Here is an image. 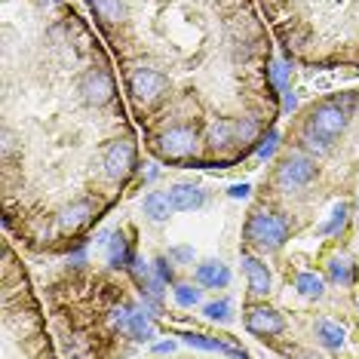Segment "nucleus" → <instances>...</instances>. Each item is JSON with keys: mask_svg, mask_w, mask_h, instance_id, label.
Segmentation results:
<instances>
[{"mask_svg": "<svg viewBox=\"0 0 359 359\" xmlns=\"http://www.w3.org/2000/svg\"><path fill=\"white\" fill-rule=\"evenodd\" d=\"M86 4L93 22L120 53L123 74L135 68L163 71L172 80V93L175 77H187L197 95L200 86L194 83L197 71L194 65L212 53L215 59L222 55L231 62L261 93L276 95L264 74L271 46L255 0H86Z\"/></svg>", "mask_w": 359, "mask_h": 359, "instance_id": "f257e3e1", "label": "nucleus"}, {"mask_svg": "<svg viewBox=\"0 0 359 359\" xmlns=\"http://www.w3.org/2000/svg\"><path fill=\"white\" fill-rule=\"evenodd\" d=\"M276 34L298 55L316 62V43H347L359 31V0H255Z\"/></svg>", "mask_w": 359, "mask_h": 359, "instance_id": "f03ea898", "label": "nucleus"}, {"mask_svg": "<svg viewBox=\"0 0 359 359\" xmlns=\"http://www.w3.org/2000/svg\"><path fill=\"white\" fill-rule=\"evenodd\" d=\"M347 123H350L347 99L332 95V99H325L323 104H316V108L307 114L304 129H301V144L316 154H325L334 144V138L347 129Z\"/></svg>", "mask_w": 359, "mask_h": 359, "instance_id": "7ed1b4c3", "label": "nucleus"}, {"mask_svg": "<svg viewBox=\"0 0 359 359\" xmlns=\"http://www.w3.org/2000/svg\"><path fill=\"white\" fill-rule=\"evenodd\" d=\"M243 236H246L249 246L273 252V249L285 246V240H289V224H285V218L276 215V212L255 209L249 215L246 227H243Z\"/></svg>", "mask_w": 359, "mask_h": 359, "instance_id": "20e7f679", "label": "nucleus"}, {"mask_svg": "<svg viewBox=\"0 0 359 359\" xmlns=\"http://www.w3.org/2000/svg\"><path fill=\"white\" fill-rule=\"evenodd\" d=\"M316 178V160L304 157V154H289L283 157V163L276 166V184L283 191H298V187H307Z\"/></svg>", "mask_w": 359, "mask_h": 359, "instance_id": "39448f33", "label": "nucleus"}, {"mask_svg": "<svg viewBox=\"0 0 359 359\" xmlns=\"http://www.w3.org/2000/svg\"><path fill=\"white\" fill-rule=\"evenodd\" d=\"M246 329L249 334H255V338L261 341H267V338H273V334H280L285 329V320L280 313H276L273 307H267V304H252L246 310Z\"/></svg>", "mask_w": 359, "mask_h": 359, "instance_id": "423d86ee", "label": "nucleus"}, {"mask_svg": "<svg viewBox=\"0 0 359 359\" xmlns=\"http://www.w3.org/2000/svg\"><path fill=\"white\" fill-rule=\"evenodd\" d=\"M243 273H246L252 295H267V292H271V271H267V264H261L255 255H249V252H243Z\"/></svg>", "mask_w": 359, "mask_h": 359, "instance_id": "0eeeda50", "label": "nucleus"}, {"mask_svg": "<svg viewBox=\"0 0 359 359\" xmlns=\"http://www.w3.org/2000/svg\"><path fill=\"white\" fill-rule=\"evenodd\" d=\"M169 200H172L175 212H191V209L203 206L206 194H203L197 184H175V187H169Z\"/></svg>", "mask_w": 359, "mask_h": 359, "instance_id": "6e6552de", "label": "nucleus"}, {"mask_svg": "<svg viewBox=\"0 0 359 359\" xmlns=\"http://www.w3.org/2000/svg\"><path fill=\"white\" fill-rule=\"evenodd\" d=\"M197 283L206 285V289H224L231 283V271L222 261H206V264L197 267Z\"/></svg>", "mask_w": 359, "mask_h": 359, "instance_id": "1a4fd4ad", "label": "nucleus"}, {"mask_svg": "<svg viewBox=\"0 0 359 359\" xmlns=\"http://www.w3.org/2000/svg\"><path fill=\"white\" fill-rule=\"evenodd\" d=\"M172 212H175V206H172V200H169V194L151 191L148 197H144V215H148L151 222H166Z\"/></svg>", "mask_w": 359, "mask_h": 359, "instance_id": "9d476101", "label": "nucleus"}, {"mask_svg": "<svg viewBox=\"0 0 359 359\" xmlns=\"http://www.w3.org/2000/svg\"><path fill=\"white\" fill-rule=\"evenodd\" d=\"M108 264L111 267H126L133 264V252L123 233H114V240H108Z\"/></svg>", "mask_w": 359, "mask_h": 359, "instance_id": "9b49d317", "label": "nucleus"}, {"mask_svg": "<svg viewBox=\"0 0 359 359\" xmlns=\"http://www.w3.org/2000/svg\"><path fill=\"white\" fill-rule=\"evenodd\" d=\"M316 338H320V344H325L329 350H338L344 344V329L332 320H320L316 323Z\"/></svg>", "mask_w": 359, "mask_h": 359, "instance_id": "f8f14e48", "label": "nucleus"}, {"mask_svg": "<svg viewBox=\"0 0 359 359\" xmlns=\"http://www.w3.org/2000/svg\"><path fill=\"white\" fill-rule=\"evenodd\" d=\"M295 289H298L304 298H323L325 285H323V280H320V276H316V273H298Z\"/></svg>", "mask_w": 359, "mask_h": 359, "instance_id": "ddd939ff", "label": "nucleus"}, {"mask_svg": "<svg viewBox=\"0 0 359 359\" xmlns=\"http://www.w3.org/2000/svg\"><path fill=\"white\" fill-rule=\"evenodd\" d=\"M344 222H347V206L341 203V206H334V209H332V218L320 227V233H338L341 227H344Z\"/></svg>", "mask_w": 359, "mask_h": 359, "instance_id": "4468645a", "label": "nucleus"}, {"mask_svg": "<svg viewBox=\"0 0 359 359\" xmlns=\"http://www.w3.org/2000/svg\"><path fill=\"white\" fill-rule=\"evenodd\" d=\"M329 273H332L334 283H350V280H353V271H350V261L347 258H334L329 264Z\"/></svg>", "mask_w": 359, "mask_h": 359, "instance_id": "2eb2a0df", "label": "nucleus"}, {"mask_svg": "<svg viewBox=\"0 0 359 359\" xmlns=\"http://www.w3.org/2000/svg\"><path fill=\"white\" fill-rule=\"evenodd\" d=\"M175 301L182 307H194L200 301V289H194V285H187V283H182V285H175Z\"/></svg>", "mask_w": 359, "mask_h": 359, "instance_id": "dca6fc26", "label": "nucleus"}, {"mask_svg": "<svg viewBox=\"0 0 359 359\" xmlns=\"http://www.w3.org/2000/svg\"><path fill=\"white\" fill-rule=\"evenodd\" d=\"M203 313H206L209 320H231V304H227V301H215V304H206Z\"/></svg>", "mask_w": 359, "mask_h": 359, "instance_id": "f3484780", "label": "nucleus"}, {"mask_svg": "<svg viewBox=\"0 0 359 359\" xmlns=\"http://www.w3.org/2000/svg\"><path fill=\"white\" fill-rule=\"evenodd\" d=\"M157 276H160L163 283H169V280H172V267L166 264V258H157Z\"/></svg>", "mask_w": 359, "mask_h": 359, "instance_id": "a211bd4d", "label": "nucleus"}, {"mask_svg": "<svg viewBox=\"0 0 359 359\" xmlns=\"http://www.w3.org/2000/svg\"><path fill=\"white\" fill-rule=\"evenodd\" d=\"M169 258H178V261H187V258H194V249H187V246H178L169 252Z\"/></svg>", "mask_w": 359, "mask_h": 359, "instance_id": "6ab92c4d", "label": "nucleus"}, {"mask_svg": "<svg viewBox=\"0 0 359 359\" xmlns=\"http://www.w3.org/2000/svg\"><path fill=\"white\" fill-rule=\"evenodd\" d=\"M246 191H249V187H246V184H236V187H233V191H231V194H233V197H246Z\"/></svg>", "mask_w": 359, "mask_h": 359, "instance_id": "aec40b11", "label": "nucleus"}]
</instances>
